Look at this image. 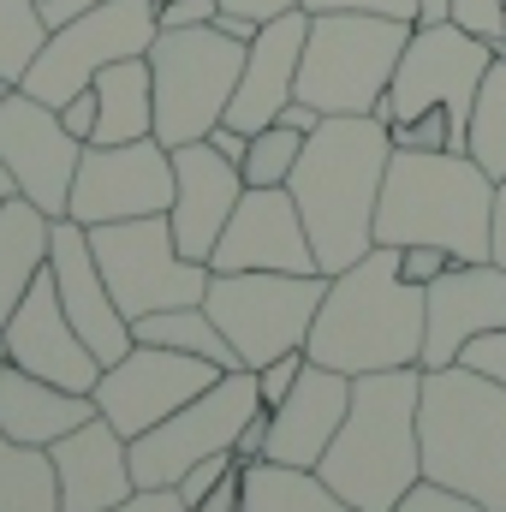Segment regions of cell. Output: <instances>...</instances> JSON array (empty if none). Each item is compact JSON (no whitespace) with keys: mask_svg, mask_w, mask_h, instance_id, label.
Instances as JSON below:
<instances>
[{"mask_svg":"<svg viewBox=\"0 0 506 512\" xmlns=\"http://www.w3.org/2000/svg\"><path fill=\"white\" fill-rule=\"evenodd\" d=\"M387 161H393V137L381 126V114H328L304 137V155L286 191L304 215L322 274H340L376 251V203Z\"/></svg>","mask_w":506,"mask_h":512,"instance_id":"cell-1","label":"cell"},{"mask_svg":"<svg viewBox=\"0 0 506 512\" xmlns=\"http://www.w3.org/2000/svg\"><path fill=\"white\" fill-rule=\"evenodd\" d=\"M304 352L310 364H328L340 376H376L411 364L423 370V286L399 274L393 245H376L352 268L328 274Z\"/></svg>","mask_w":506,"mask_h":512,"instance_id":"cell-2","label":"cell"},{"mask_svg":"<svg viewBox=\"0 0 506 512\" xmlns=\"http://www.w3.org/2000/svg\"><path fill=\"white\" fill-rule=\"evenodd\" d=\"M447 245L459 262L495 256V179L465 149H393L376 203V245Z\"/></svg>","mask_w":506,"mask_h":512,"instance_id":"cell-3","label":"cell"},{"mask_svg":"<svg viewBox=\"0 0 506 512\" xmlns=\"http://www.w3.org/2000/svg\"><path fill=\"white\" fill-rule=\"evenodd\" d=\"M417 399L423 370H376L352 376V411L340 435L322 453V483L358 512H387L417 477H423V447H417Z\"/></svg>","mask_w":506,"mask_h":512,"instance_id":"cell-4","label":"cell"},{"mask_svg":"<svg viewBox=\"0 0 506 512\" xmlns=\"http://www.w3.org/2000/svg\"><path fill=\"white\" fill-rule=\"evenodd\" d=\"M417 447L423 477L506 512V387L471 364L423 370L417 399Z\"/></svg>","mask_w":506,"mask_h":512,"instance_id":"cell-5","label":"cell"},{"mask_svg":"<svg viewBox=\"0 0 506 512\" xmlns=\"http://www.w3.org/2000/svg\"><path fill=\"white\" fill-rule=\"evenodd\" d=\"M411 18L387 12H310L304 60H298V102L328 114H376L393 66L411 42Z\"/></svg>","mask_w":506,"mask_h":512,"instance_id":"cell-6","label":"cell"},{"mask_svg":"<svg viewBox=\"0 0 506 512\" xmlns=\"http://www.w3.org/2000/svg\"><path fill=\"white\" fill-rule=\"evenodd\" d=\"M245 72V42L215 30V24H191V30H161L149 42V78H155V137L167 149L197 143L227 120L233 90Z\"/></svg>","mask_w":506,"mask_h":512,"instance_id":"cell-7","label":"cell"},{"mask_svg":"<svg viewBox=\"0 0 506 512\" xmlns=\"http://www.w3.org/2000/svg\"><path fill=\"white\" fill-rule=\"evenodd\" d=\"M328 274H274V268H245V274H215L203 292V310L227 334L239 370H262L310 340V322L322 310Z\"/></svg>","mask_w":506,"mask_h":512,"instance_id":"cell-8","label":"cell"},{"mask_svg":"<svg viewBox=\"0 0 506 512\" xmlns=\"http://www.w3.org/2000/svg\"><path fill=\"white\" fill-rule=\"evenodd\" d=\"M90 251H96V268L126 322L155 316V310H179V304H203V292L215 280L209 262L179 251L167 215L102 221V227H90Z\"/></svg>","mask_w":506,"mask_h":512,"instance_id":"cell-9","label":"cell"},{"mask_svg":"<svg viewBox=\"0 0 506 512\" xmlns=\"http://www.w3.org/2000/svg\"><path fill=\"white\" fill-rule=\"evenodd\" d=\"M495 42L471 36L465 24L441 18V24H417L399 66H393V84L381 96V126H405L417 114H447L459 143H465V126H471V102H477V84L483 72L495 66Z\"/></svg>","mask_w":506,"mask_h":512,"instance_id":"cell-10","label":"cell"},{"mask_svg":"<svg viewBox=\"0 0 506 512\" xmlns=\"http://www.w3.org/2000/svg\"><path fill=\"white\" fill-rule=\"evenodd\" d=\"M256 411H262L256 370H221L197 399H185L173 417H161L155 429H143L131 441L137 489H173L191 465H203L215 453H233V441L245 435V423Z\"/></svg>","mask_w":506,"mask_h":512,"instance_id":"cell-11","label":"cell"},{"mask_svg":"<svg viewBox=\"0 0 506 512\" xmlns=\"http://www.w3.org/2000/svg\"><path fill=\"white\" fill-rule=\"evenodd\" d=\"M155 36H161V6L155 0H102V6H90V12H78V18H66V24L48 30L42 54L24 72L18 90H30L36 102L66 108L78 90L96 84L102 66L131 60V54H149Z\"/></svg>","mask_w":506,"mask_h":512,"instance_id":"cell-12","label":"cell"},{"mask_svg":"<svg viewBox=\"0 0 506 512\" xmlns=\"http://www.w3.org/2000/svg\"><path fill=\"white\" fill-rule=\"evenodd\" d=\"M173 209V149L161 137L137 143H84L78 179H72V221H137Z\"/></svg>","mask_w":506,"mask_h":512,"instance_id":"cell-13","label":"cell"},{"mask_svg":"<svg viewBox=\"0 0 506 512\" xmlns=\"http://www.w3.org/2000/svg\"><path fill=\"white\" fill-rule=\"evenodd\" d=\"M84 143L66 131L54 102H36L30 90H12L0 102V167L12 173L18 197H30L42 215H72V179H78Z\"/></svg>","mask_w":506,"mask_h":512,"instance_id":"cell-14","label":"cell"},{"mask_svg":"<svg viewBox=\"0 0 506 512\" xmlns=\"http://www.w3.org/2000/svg\"><path fill=\"white\" fill-rule=\"evenodd\" d=\"M221 370L215 364H203V358H191V352H173V346H131L120 364H108L102 376H96V411L126 435L137 441L143 429H155L161 417H173L185 399H197L203 387L215 382Z\"/></svg>","mask_w":506,"mask_h":512,"instance_id":"cell-15","label":"cell"},{"mask_svg":"<svg viewBox=\"0 0 506 512\" xmlns=\"http://www.w3.org/2000/svg\"><path fill=\"white\" fill-rule=\"evenodd\" d=\"M0 340H6V364H18V370H30V376H42V382H54V387L90 393L96 376H102V358L78 340V328H72V316H66L60 286H54L48 268L36 274V286L24 292V304L0 322Z\"/></svg>","mask_w":506,"mask_h":512,"instance_id":"cell-16","label":"cell"},{"mask_svg":"<svg viewBox=\"0 0 506 512\" xmlns=\"http://www.w3.org/2000/svg\"><path fill=\"white\" fill-rule=\"evenodd\" d=\"M209 268H215V274H245V268L322 274L292 191H286V185H245V197H239L227 233H221L215 251H209Z\"/></svg>","mask_w":506,"mask_h":512,"instance_id":"cell-17","label":"cell"},{"mask_svg":"<svg viewBox=\"0 0 506 512\" xmlns=\"http://www.w3.org/2000/svg\"><path fill=\"white\" fill-rule=\"evenodd\" d=\"M506 328V268L489 262H453L435 286H423V370H447L459 364V352Z\"/></svg>","mask_w":506,"mask_h":512,"instance_id":"cell-18","label":"cell"},{"mask_svg":"<svg viewBox=\"0 0 506 512\" xmlns=\"http://www.w3.org/2000/svg\"><path fill=\"white\" fill-rule=\"evenodd\" d=\"M48 274H54V286H60V304H66L78 340L102 358V370L120 364L131 346H137V334H131V322L120 316V304H114V292H108V280H102V268H96L90 227H84V221H72V215L54 221Z\"/></svg>","mask_w":506,"mask_h":512,"instance_id":"cell-19","label":"cell"},{"mask_svg":"<svg viewBox=\"0 0 506 512\" xmlns=\"http://www.w3.org/2000/svg\"><path fill=\"white\" fill-rule=\"evenodd\" d=\"M239 197H245V173L209 137L173 149V209H167V221H173V239H179L185 256L209 262L215 239L227 233V221L239 209Z\"/></svg>","mask_w":506,"mask_h":512,"instance_id":"cell-20","label":"cell"},{"mask_svg":"<svg viewBox=\"0 0 506 512\" xmlns=\"http://www.w3.org/2000/svg\"><path fill=\"white\" fill-rule=\"evenodd\" d=\"M304 36H310V12L292 6L268 24H256V36L245 42V72L227 108V126L262 131L280 120V108L298 96V60H304Z\"/></svg>","mask_w":506,"mask_h":512,"instance_id":"cell-21","label":"cell"},{"mask_svg":"<svg viewBox=\"0 0 506 512\" xmlns=\"http://www.w3.org/2000/svg\"><path fill=\"white\" fill-rule=\"evenodd\" d=\"M352 411V376L328 370V364H304L298 387L268 411V429H262V459H280V465H322L328 441L340 435Z\"/></svg>","mask_w":506,"mask_h":512,"instance_id":"cell-22","label":"cell"},{"mask_svg":"<svg viewBox=\"0 0 506 512\" xmlns=\"http://www.w3.org/2000/svg\"><path fill=\"white\" fill-rule=\"evenodd\" d=\"M48 459H54V483H60V512H102L137 489L131 441L102 411L90 423H78L72 435H60L48 447Z\"/></svg>","mask_w":506,"mask_h":512,"instance_id":"cell-23","label":"cell"},{"mask_svg":"<svg viewBox=\"0 0 506 512\" xmlns=\"http://www.w3.org/2000/svg\"><path fill=\"white\" fill-rule=\"evenodd\" d=\"M96 417V393H72V387H54L18 364H6L0 376V429L24 447H54L60 435H72L78 423Z\"/></svg>","mask_w":506,"mask_h":512,"instance_id":"cell-24","label":"cell"},{"mask_svg":"<svg viewBox=\"0 0 506 512\" xmlns=\"http://www.w3.org/2000/svg\"><path fill=\"white\" fill-rule=\"evenodd\" d=\"M48 245H54V215H42L30 197L12 191L0 203V322L24 304V292L48 268Z\"/></svg>","mask_w":506,"mask_h":512,"instance_id":"cell-25","label":"cell"},{"mask_svg":"<svg viewBox=\"0 0 506 512\" xmlns=\"http://www.w3.org/2000/svg\"><path fill=\"white\" fill-rule=\"evenodd\" d=\"M96 137L90 143H137L155 137V78H149V54H131L96 72Z\"/></svg>","mask_w":506,"mask_h":512,"instance_id":"cell-26","label":"cell"},{"mask_svg":"<svg viewBox=\"0 0 506 512\" xmlns=\"http://www.w3.org/2000/svg\"><path fill=\"white\" fill-rule=\"evenodd\" d=\"M239 512H358L346 507L322 471L280 465V459H245L239 465Z\"/></svg>","mask_w":506,"mask_h":512,"instance_id":"cell-27","label":"cell"},{"mask_svg":"<svg viewBox=\"0 0 506 512\" xmlns=\"http://www.w3.org/2000/svg\"><path fill=\"white\" fill-rule=\"evenodd\" d=\"M131 334H137L143 346H173V352H191V358H203V364H215V370H239V358H233L227 334L215 328V316H209L203 304H179V310L137 316V322H131Z\"/></svg>","mask_w":506,"mask_h":512,"instance_id":"cell-28","label":"cell"},{"mask_svg":"<svg viewBox=\"0 0 506 512\" xmlns=\"http://www.w3.org/2000/svg\"><path fill=\"white\" fill-rule=\"evenodd\" d=\"M0 512H60L48 447H24L0 429Z\"/></svg>","mask_w":506,"mask_h":512,"instance_id":"cell-29","label":"cell"},{"mask_svg":"<svg viewBox=\"0 0 506 512\" xmlns=\"http://www.w3.org/2000/svg\"><path fill=\"white\" fill-rule=\"evenodd\" d=\"M465 155H471L489 179H506V54H495V66H489L483 84H477L471 126H465Z\"/></svg>","mask_w":506,"mask_h":512,"instance_id":"cell-30","label":"cell"},{"mask_svg":"<svg viewBox=\"0 0 506 512\" xmlns=\"http://www.w3.org/2000/svg\"><path fill=\"white\" fill-rule=\"evenodd\" d=\"M48 18H42V0H0V78L6 84H24V72L36 66L42 42H48Z\"/></svg>","mask_w":506,"mask_h":512,"instance_id":"cell-31","label":"cell"},{"mask_svg":"<svg viewBox=\"0 0 506 512\" xmlns=\"http://www.w3.org/2000/svg\"><path fill=\"white\" fill-rule=\"evenodd\" d=\"M298 155H304V131L292 126H262L251 131V149H245V185H286L292 179V167H298Z\"/></svg>","mask_w":506,"mask_h":512,"instance_id":"cell-32","label":"cell"},{"mask_svg":"<svg viewBox=\"0 0 506 512\" xmlns=\"http://www.w3.org/2000/svg\"><path fill=\"white\" fill-rule=\"evenodd\" d=\"M387 512H489V507L471 501V495H459V489H447V483H435V477H417Z\"/></svg>","mask_w":506,"mask_h":512,"instance_id":"cell-33","label":"cell"},{"mask_svg":"<svg viewBox=\"0 0 506 512\" xmlns=\"http://www.w3.org/2000/svg\"><path fill=\"white\" fill-rule=\"evenodd\" d=\"M393 251H399V274H405L411 286H435V280L459 262L447 245H423V239H417V245H393Z\"/></svg>","mask_w":506,"mask_h":512,"instance_id":"cell-34","label":"cell"},{"mask_svg":"<svg viewBox=\"0 0 506 512\" xmlns=\"http://www.w3.org/2000/svg\"><path fill=\"white\" fill-rule=\"evenodd\" d=\"M304 364H310V352L298 346V352H286V358H274V364H262L256 370V393H262V411H274L292 387H298V376H304Z\"/></svg>","mask_w":506,"mask_h":512,"instance_id":"cell-35","label":"cell"},{"mask_svg":"<svg viewBox=\"0 0 506 512\" xmlns=\"http://www.w3.org/2000/svg\"><path fill=\"white\" fill-rule=\"evenodd\" d=\"M453 24H465L471 36H483V42H495V48H501L506 0H453Z\"/></svg>","mask_w":506,"mask_h":512,"instance_id":"cell-36","label":"cell"},{"mask_svg":"<svg viewBox=\"0 0 506 512\" xmlns=\"http://www.w3.org/2000/svg\"><path fill=\"white\" fill-rule=\"evenodd\" d=\"M233 471H239V459H233V453H215V459L191 465L173 489H179V501H185V507H197V501H203V495H215V483H221V477H233Z\"/></svg>","mask_w":506,"mask_h":512,"instance_id":"cell-37","label":"cell"},{"mask_svg":"<svg viewBox=\"0 0 506 512\" xmlns=\"http://www.w3.org/2000/svg\"><path fill=\"white\" fill-rule=\"evenodd\" d=\"M459 364H471V370H483L489 382L506 387V328H489V334H477L465 352H459Z\"/></svg>","mask_w":506,"mask_h":512,"instance_id":"cell-38","label":"cell"},{"mask_svg":"<svg viewBox=\"0 0 506 512\" xmlns=\"http://www.w3.org/2000/svg\"><path fill=\"white\" fill-rule=\"evenodd\" d=\"M304 12H387V18H411L417 24V0H298Z\"/></svg>","mask_w":506,"mask_h":512,"instance_id":"cell-39","label":"cell"},{"mask_svg":"<svg viewBox=\"0 0 506 512\" xmlns=\"http://www.w3.org/2000/svg\"><path fill=\"white\" fill-rule=\"evenodd\" d=\"M102 512H185V501H179V489H131L126 501H114Z\"/></svg>","mask_w":506,"mask_h":512,"instance_id":"cell-40","label":"cell"},{"mask_svg":"<svg viewBox=\"0 0 506 512\" xmlns=\"http://www.w3.org/2000/svg\"><path fill=\"white\" fill-rule=\"evenodd\" d=\"M96 114H102V108H96V90H78V96L60 108V120H66V131H72L78 143H90V137H96Z\"/></svg>","mask_w":506,"mask_h":512,"instance_id":"cell-41","label":"cell"},{"mask_svg":"<svg viewBox=\"0 0 506 512\" xmlns=\"http://www.w3.org/2000/svg\"><path fill=\"white\" fill-rule=\"evenodd\" d=\"M209 143H215V149H221L227 161H239V167H245V149H251V131H239V126H227V120H221V126L209 131Z\"/></svg>","mask_w":506,"mask_h":512,"instance_id":"cell-42","label":"cell"},{"mask_svg":"<svg viewBox=\"0 0 506 512\" xmlns=\"http://www.w3.org/2000/svg\"><path fill=\"white\" fill-rule=\"evenodd\" d=\"M227 12H245V18H256V24H268V18H280V12H292L298 0H221Z\"/></svg>","mask_w":506,"mask_h":512,"instance_id":"cell-43","label":"cell"},{"mask_svg":"<svg viewBox=\"0 0 506 512\" xmlns=\"http://www.w3.org/2000/svg\"><path fill=\"white\" fill-rule=\"evenodd\" d=\"M280 126H292V131H304V137H310V131L322 126V114H316L310 102H298V96H292V102L280 108Z\"/></svg>","mask_w":506,"mask_h":512,"instance_id":"cell-44","label":"cell"},{"mask_svg":"<svg viewBox=\"0 0 506 512\" xmlns=\"http://www.w3.org/2000/svg\"><path fill=\"white\" fill-rule=\"evenodd\" d=\"M90 6H102V0H42V18H48V24H66V18H78V12H90Z\"/></svg>","mask_w":506,"mask_h":512,"instance_id":"cell-45","label":"cell"},{"mask_svg":"<svg viewBox=\"0 0 506 512\" xmlns=\"http://www.w3.org/2000/svg\"><path fill=\"white\" fill-rule=\"evenodd\" d=\"M495 262L506 268V179H495Z\"/></svg>","mask_w":506,"mask_h":512,"instance_id":"cell-46","label":"cell"},{"mask_svg":"<svg viewBox=\"0 0 506 512\" xmlns=\"http://www.w3.org/2000/svg\"><path fill=\"white\" fill-rule=\"evenodd\" d=\"M453 18V0H417V24H441Z\"/></svg>","mask_w":506,"mask_h":512,"instance_id":"cell-47","label":"cell"},{"mask_svg":"<svg viewBox=\"0 0 506 512\" xmlns=\"http://www.w3.org/2000/svg\"><path fill=\"white\" fill-rule=\"evenodd\" d=\"M12 191H18V185H12V173H6V167H0V203H6V197H12Z\"/></svg>","mask_w":506,"mask_h":512,"instance_id":"cell-48","label":"cell"},{"mask_svg":"<svg viewBox=\"0 0 506 512\" xmlns=\"http://www.w3.org/2000/svg\"><path fill=\"white\" fill-rule=\"evenodd\" d=\"M0 376H6V340H0Z\"/></svg>","mask_w":506,"mask_h":512,"instance_id":"cell-49","label":"cell"},{"mask_svg":"<svg viewBox=\"0 0 506 512\" xmlns=\"http://www.w3.org/2000/svg\"><path fill=\"white\" fill-rule=\"evenodd\" d=\"M501 54H506V36H501Z\"/></svg>","mask_w":506,"mask_h":512,"instance_id":"cell-50","label":"cell"},{"mask_svg":"<svg viewBox=\"0 0 506 512\" xmlns=\"http://www.w3.org/2000/svg\"><path fill=\"white\" fill-rule=\"evenodd\" d=\"M155 6H161V0H155Z\"/></svg>","mask_w":506,"mask_h":512,"instance_id":"cell-51","label":"cell"}]
</instances>
